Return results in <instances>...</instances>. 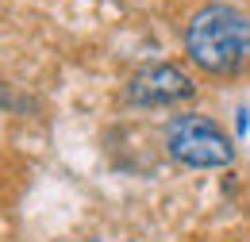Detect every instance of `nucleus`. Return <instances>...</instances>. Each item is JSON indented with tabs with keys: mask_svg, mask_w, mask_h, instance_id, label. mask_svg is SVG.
Masks as SVG:
<instances>
[{
	"mask_svg": "<svg viewBox=\"0 0 250 242\" xmlns=\"http://www.w3.org/2000/svg\"><path fill=\"white\" fill-rule=\"evenodd\" d=\"M185 58L216 81H235L250 69V16L243 8L212 0L185 23Z\"/></svg>",
	"mask_w": 250,
	"mask_h": 242,
	"instance_id": "1",
	"label": "nucleus"
},
{
	"mask_svg": "<svg viewBox=\"0 0 250 242\" xmlns=\"http://www.w3.org/2000/svg\"><path fill=\"white\" fill-rule=\"evenodd\" d=\"M166 154L185 169H227L235 161V142L212 116L185 112L166 123Z\"/></svg>",
	"mask_w": 250,
	"mask_h": 242,
	"instance_id": "2",
	"label": "nucleus"
},
{
	"mask_svg": "<svg viewBox=\"0 0 250 242\" xmlns=\"http://www.w3.org/2000/svg\"><path fill=\"white\" fill-rule=\"evenodd\" d=\"M192 96H196V81L173 61H150V65L135 69L127 81V100L139 108H169Z\"/></svg>",
	"mask_w": 250,
	"mask_h": 242,
	"instance_id": "3",
	"label": "nucleus"
}]
</instances>
